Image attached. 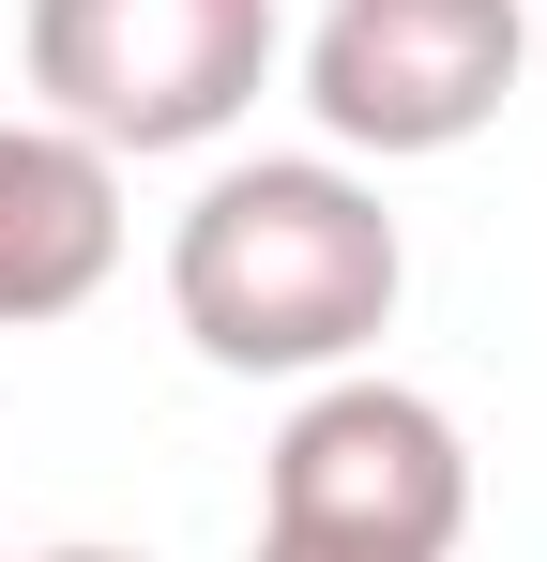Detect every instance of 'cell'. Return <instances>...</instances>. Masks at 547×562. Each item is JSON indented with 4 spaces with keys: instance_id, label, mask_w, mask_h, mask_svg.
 <instances>
[{
    "instance_id": "obj_1",
    "label": "cell",
    "mask_w": 547,
    "mask_h": 562,
    "mask_svg": "<svg viewBox=\"0 0 547 562\" xmlns=\"http://www.w3.org/2000/svg\"><path fill=\"white\" fill-rule=\"evenodd\" d=\"M411 244L380 183H350L335 153H259L213 168L198 213L168 228V319L198 335V366L228 380H335L395 335Z\"/></svg>"
},
{
    "instance_id": "obj_2",
    "label": "cell",
    "mask_w": 547,
    "mask_h": 562,
    "mask_svg": "<svg viewBox=\"0 0 547 562\" xmlns=\"http://www.w3.org/2000/svg\"><path fill=\"white\" fill-rule=\"evenodd\" d=\"M15 61L91 153H213L274 77V0H31Z\"/></svg>"
},
{
    "instance_id": "obj_3",
    "label": "cell",
    "mask_w": 547,
    "mask_h": 562,
    "mask_svg": "<svg viewBox=\"0 0 547 562\" xmlns=\"http://www.w3.org/2000/svg\"><path fill=\"white\" fill-rule=\"evenodd\" d=\"M259 532L380 548V562H456V532H471V441H456V411L411 395V380L335 366L259 457Z\"/></svg>"
},
{
    "instance_id": "obj_4",
    "label": "cell",
    "mask_w": 547,
    "mask_h": 562,
    "mask_svg": "<svg viewBox=\"0 0 547 562\" xmlns=\"http://www.w3.org/2000/svg\"><path fill=\"white\" fill-rule=\"evenodd\" d=\"M517 61H533L517 0H335L304 31V106L335 153L411 168V153H471L517 92Z\"/></svg>"
},
{
    "instance_id": "obj_5",
    "label": "cell",
    "mask_w": 547,
    "mask_h": 562,
    "mask_svg": "<svg viewBox=\"0 0 547 562\" xmlns=\"http://www.w3.org/2000/svg\"><path fill=\"white\" fill-rule=\"evenodd\" d=\"M122 274V153H91L77 122H0V335L77 319Z\"/></svg>"
},
{
    "instance_id": "obj_6",
    "label": "cell",
    "mask_w": 547,
    "mask_h": 562,
    "mask_svg": "<svg viewBox=\"0 0 547 562\" xmlns=\"http://www.w3.org/2000/svg\"><path fill=\"white\" fill-rule=\"evenodd\" d=\"M244 562H380V548H304V532H259Z\"/></svg>"
},
{
    "instance_id": "obj_7",
    "label": "cell",
    "mask_w": 547,
    "mask_h": 562,
    "mask_svg": "<svg viewBox=\"0 0 547 562\" xmlns=\"http://www.w3.org/2000/svg\"><path fill=\"white\" fill-rule=\"evenodd\" d=\"M46 562H137V548H46Z\"/></svg>"
}]
</instances>
